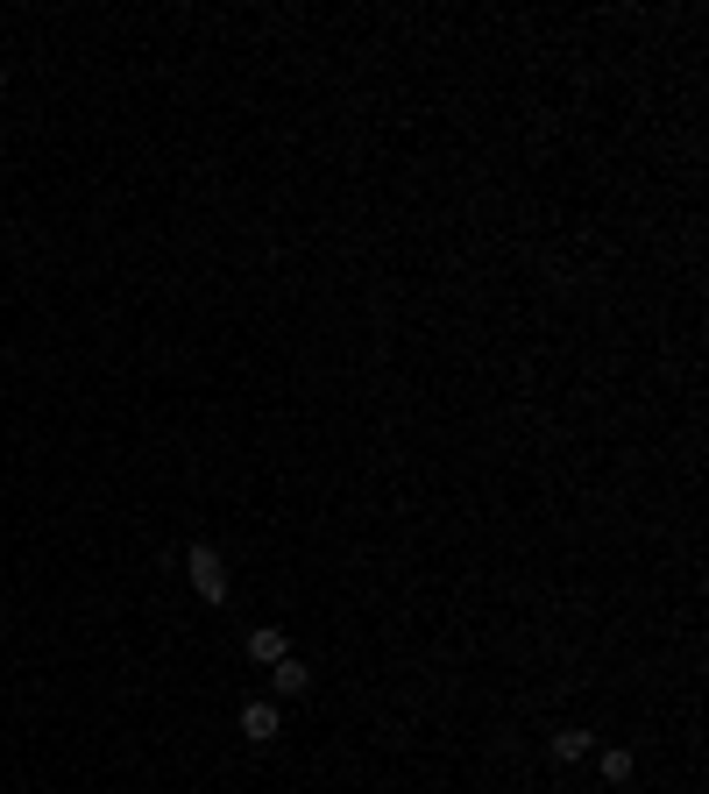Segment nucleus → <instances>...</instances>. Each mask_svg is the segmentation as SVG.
Returning a JSON list of instances; mask_svg holds the SVG:
<instances>
[{"label": "nucleus", "mask_w": 709, "mask_h": 794, "mask_svg": "<svg viewBox=\"0 0 709 794\" xmlns=\"http://www.w3.org/2000/svg\"><path fill=\"white\" fill-rule=\"evenodd\" d=\"M277 731H284L277 702H242V738H249V745H270Z\"/></svg>", "instance_id": "2"}, {"label": "nucleus", "mask_w": 709, "mask_h": 794, "mask_svg": "<svg viewBox=\"0 0 709 794\" xmlns=\"http://www.w3.org/2000/svg\"><path fill=\"white\" fill-rule=\"evenodd\" d=\"M185 575H192V589H199L206 603H227V561H220L213 546H192V553H185Z\"/></svg>", "instance_id": "1"}, {"label": "nucleus", "mask_w": 709, "mask_h": 794, "mask_svg": "<svg viewBox=\"0 0 709 794\" xmlns=\"http://www.w3.org/2000/svg\"><path fill=\"white\" fill-rule=\"evenodd\" d=\"M284 653H291V639H284V631H277V624H256V631H249V660H263V667H277Z\"/></svg>", "instance_id": "3"}, {"label": "nucleus", "mask_w": 709, "mask_h": 794, "mask_svg": "<svg viewBox=\"0 0 709 794\" xmlns=\"http://www.w3.org/2000/svg\"><path fill=\"white\" fill-rule=\"evenodd\" d=\"M596 766H603V780L617 787V780H632V766H639V759H632V752H624V745H610V752H603Z\"/></svg>", "instance_id": "6"}, {"label": "nucleus", "mask_w": 709, "mask_h": 794, "mask_svg": "<svg viewBox=\"0 0 709 794\" xmlns=\"http://www.w3.org/2000/svg\"><path fill=\"white\" fill-rule=\"evenodd\" d=\"M0 86H8V64H0Z\"/></svg>", "instance_id": "7"}, {"label": "nucleus", "mask_w": 709, "mask_h": 794, "mask_svg": "<svg viewBox=\"0 0 709 794\" xmlns=\"http://www.w3.org/2000/svg\"><path fill=\"white\" fill-rule=\"evenodd\" d=\"M270 688H277V695H305V688H312V674H305V667H298V660L284 653V660L270 667Z\"/></svg>", "instance_id": "4"}, {"label": "nucleus", "mask_w": 709, "mask_h": 794, "mask_svg": "<svg viewBox=\"0 0 709 794\" xmlns=\"http://www.w3.org/2000/svg\"><path fill=\"white\" fill-rule=\"evenodd\" d=\"M589 752H596L589 731H561V738H554V759H561V766H575V759H589Z\"/></svg>", "instance_id": "5"}]
</instances>
